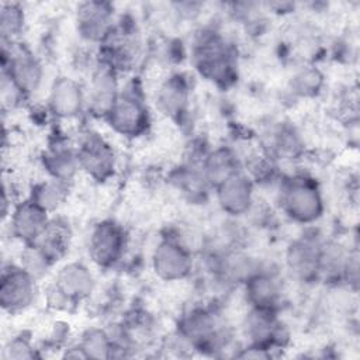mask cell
Masks as SVG:
<instances>
[{
	"label": "cell",
	"mask_w": 360,
	"mask_h": 360,
	"mask_svg": "<svg viewBox=\"0 0 360 360\" xmlns=\"http://www.w3.org/2000/svg\"><path fill=\"white\" fill-rule=\"evenodd\" d=\"M105 118L114 132L122 136L135 138L143 135L149 127V112L141 96V89L135 83H129L118 94Z\"/></svg>",
	"instance_id": "2"
},
{
	"label": "cell",
	"mask_w": 360,
	"mask_h": 360,
	"mask_svg": "<svg viewBox=\"0 0 360 360\" xmlns=\"http://www.w3.org/2000/svg\"><path fill=\"white\" fill-rule=\"evenodd\" d=\"M280 202L283 211L300 224H312L323 212L321 191L316 183L305 176H295L283 183Z\"/></svg>",
	"instance_id": "1"
},
{
	"label": "cell",
	"mask_w": 360,
	"mask_h": 360,
	"mask_svg": "<svg viewBox=\"0 0 360 360\" xmlns=\"http://www.w3.org/2000/svg\"><path fill=\"white\" fill-rule=\"evenodd\" d=\"M77 31L84 39L103 41L112 28V8L108 3H80L76 10Z\"/></svg>",
	"instance_id": "14"
},
{
	"label": "cell",
	"mask_w": 360,
	"mask_h": 360,
	"mask_svg": "<svg viewBox=\"0 0 360 360\" xmlns=\"http://www.w3.org/2000/svg\"><path fill=\"white\" fill-rule=\"evenodd\" d=\"M321 75L316 70H302L297 77H295V86L301 93H309L321 86ZM316 91V90H315Z\"/></svg>",
	"instance_id": "24"
},
{
	"label": "cell",
	"mask_w": 360,
	"mask_h": 360,
	"mask_svg": "<svg viewBox=\"0 0 360 360\" xmlns=\"http://www.w3.org/2000/svg\"><path fill=\"white\" fill-rule=\"evenodd\" d=\"M239 170L238 156H235V153L228 148H218L205 155L201 172L205 181L217 187L219 183Z\"/></svg>",
	"instance_id": "18"
},
{
	"label": "cell",
	"mask_w": 360,
	"mask_h": 360,
	"mask_svg": "<svg viewBox=\"0 0 360 360\" xmlns=\"http://www.w3.org/2000/svg\"><path fill=\"white\" fill-rule=\"evenodd\" d=\"M66 191H68L66 181L51 177V179L42 180L41 183H37L32 187L30 198L34 202H37L41 208L51 212L63 202L66 197Z\"/></svg>",
	"instance_id": "20"
},
{
	"label": "cell",
	"mask_w": 360,
	"mask_h": 360,
	"mask_svg": "<svg viewBox=\"0 0 360 360\" xmlns=\"http://www.w3.org/2000/svg\"><path fill=\"white\" fill-rule=\"evenodd\" d=\"M188 83L181 75H172L160 83L156 103L159 110L172 120L180 118L188 105Z\"/></svg>",
	"instance_id": "16"
},
{
	"label": "cell",
	"mask_w": 360,
	"mask_h": 360,
	"mask_svg": "<svg viewBox=\"0 0 360 360\" xmlns=\"http://www.w3.org/2000/svg\"><path fill=\"white\" fill-rule=\"evenodd\" d=\"M118 86L115 70L107 65H101L91 77L87 96L89 110L97 117H107L118 98Z\"/></svg>",
	"instance_id": "15"
},
{
	"label": "cell",
	"mask_w": 360,
	"mask_h": 360,
	"mask_svg": "<svg viewBox=\"0 0 360 360\" xmlns=\"http://www.w3.org/2000/svg\"><path fill=\"white\" fill-rule=\"evenodd\" d=\"M24 25V13L18 4H4L0 14V30L4 39L18 35Z\"/></svg>",
	"instance_id": "22"
},
{
	"label": "cell",
	"mask_w": 360,
	"mask_h": 360,
	"mask_svg": "<svg viewBox=\"0 0 360 360\" xmlns=\"http://www.w3.org/2000/svg\"><path fill=\"white\" fill-rule=\"evenodd\" d=\"M7 77L20 94H31L37 91L42 80V66L38 59L27 49L18 48L10 52Z\"/></svg>",
	"instance_id": "11"
},
{
	"label": "cell",
	"mask_w": 360,
	"mask_h": 360,
	"mask_svg": "<svg viewBox=\"0 0 360 360\" xmlns=\"http://www.w3.org/2000/svg\"><path fill=\"white\" fill-rule=\"evenodd\" d=\"M323 246L316 238L301 236L291 242L285 253V263L291 274L301 280L309 281L321 274Z\"/></svg>",
	"instance_id": "8"
},
{
	"label": "cell",
	"mask_w": 360,
	"mask_h": 360,
	"mask_svg": "<svg viewBox=\"0 0 360 360\" xmlns=\"http://www.w3.org/2000/svg\"><path fill=\"white\" fill-rule=\"evenodd\" d=\"M80 347L84 350L87 357H110L112 350V340L104 330L91 328L83 333Z\"/></svg>",
	"instance_id": "21"
},
{
	"label": "cell",
	"mask_w": 360,
	"mask_h": 360,
	"mask_svg": "<svg viewBox=\"0 0 360 360\" xmlns=\"http://www.w3.org/2000/svg\"><path fill=\"white\" fill-rule=\"evenodd\" d=\"M37 295V278L21 266H10L1 273L0 304L3 309L15 312L28 308Z\"/></svg>",
	"instance_id": "6"
},
{
	"label": "cell",
	"mask_w": 360,
	"mask_h": 360,
	"mask_svg": "<svg viewBox=\"0 0 360 360\" xmlns=\"http://www.w3.org/2000/svg\"><path fill=\"white\" fill-rule=\"evenodd\" d=\"M69 240L70 232L68 226L59 221L56 222L51 219L45 231L32 245H35L41 250V253L53 264L55 262L60 260L68 252Z\"/></svg>",
	"instance_id": "19"
},
{
	"label": "cell",
	"mask_w": 360,
	"mask_h": 360,
	"mask_svg": "<svg viewBox=\"0 0 360 360\" xmlns=\"http://www.w3.org/2000/svg\"><path fill=\"white\" fill-rule=\"evenodd\" d=\"M76 156L79 167L94 180H105L114 173V149L97 134H89L80 141Z\"/></svg>",
	"instance_id": "5"
},
{
	"label": "cell",
	"mask_w": 360,
	"mask_h": 360,
	"mask_svg": "<svg viewBox=\"0 0 360 360\" xmlns=\"http://www.w3.org/2000/svg\"><path fill=\"white\" fill-rule=\"evenodd\" d=\"M49 110L59 118L72 120L76 118L84 104V93L80 84L68 77H56L51 86L48 97Z\"/></svg>",
	"instance_id": "12"
},
{
	"label": "cell",
	"mask_w": 360,
	"mask_h": 360,
	"mask_svg": "<svg viewBox=\"0 0 360 360\" xmlns=\"http://www.w3.org/2000/svg\"><path fill=\"white\" fill-rule=\"evenodd\" d=\"M48 211L41 208L31 198L21 201L10 215V228L14 238L32 245L49 224Z\"/></svg>",
	"instance_id": "9"
},
{
	"label": "cell",
	"mask_w": 360,
	"mask_h": 360,
	"mask_svg": "<svg viewBox=\"0 0 360 360\" xmlns=\"http://www.w3.org/2000/svg\"><path fill=\"white\" fill-rule=\"evenodd\" d=\"M30 343L22 338H14L11 339L6 349H4V357L7 359H28L34 356V352Z\"/></svg>",
	"instance_id": "23"
},
{
	"label": "cell",
	"mask_w": 360,
	"mask_h": 360,
	"mask_svg": "<svg viewBox=\"0 0 360 360\" xmlns=\"http://www.w3.org/2000/svg\"><path fill=\"white\" fill-rule=\"evenodd\" d=\"M53 285L69 302H79L93 292L94 278L87 266L80 262H69L55 274Z\"/></svg>",
	"instance_id": "13"
},
{
	"label": "cell",
	"mask_w": 360,
	"mask_h": 360,
	"mask_svg": "<svg viewBox=\"0 0 360 360\" xmlns=\"http://www.w3.org/2000/svg\"><path fill=\"white\" fill-rule=\"evenodd\" d=\"M215 188L218 204L226 214L239 217L250 211L253 204V186L248 174L239 170Z\"/></svg>",
	"instance_id": "10"
},
{
	"label": "cell",
	"mask_w": 360,
	"mask_h": 360,
	"mask_svg": "<svg viewBox=\"0 0 360 360\" xmlns=\"http://www.w3.org/2000/svg\"><path fill=\"white\" fill-rule=\"evenodd\" d=\"M245 283L246 301L252 305V308L270 311L276 309L281 298V288L273 276L259 271L253 273Z\"/></svg>",
	"instance_id": "17"
},
{
	"label": "cell",
	"mask_w": 360,
	"mask_h": 360,
	"mask_svg": "<svg viewBox=\"0 0 360 360\" xmlns=\"http://www.w3.org/2000/svg\"><path fill=\"white\" fill-rule=\"evenodd\" d=\"M125 235L112 221H101L90 232L89 256L100 267H112L124 255Z\"/></svg>",
	"instance_id": "7"
},
{
	"label": "cell",
	"mask_w": 360,
	"mask_h": 360,
	"mask_svg": "<svg viewBox=\"0 0 360 360\" xmlns=\"http://www.w3.org/2000/svg\"><path fill=\"white\" fill-rule=\"evenodd\" d=\"M155 274L163 281H181L193 269L190 250L176 239H163L152 255Z\"/></svg>",
	"instance_id": "4"
},
{
	"label": "cell",
	"mask_w": 360,
	"mask_h": 360,
	"mask_svg": "<svg viewBox=\"0 0 360 360\" xmlns=\"http://www.w3.org/2000/svg\"><path fill=\"white\" fill-rule=\"evenodd\" d=\"M194 63L198 72L217 83L232 80V55L228 44L214 31L202 32L194 44Z\"/></svg>",
	"instance_id": "3"
}]
</instances>
